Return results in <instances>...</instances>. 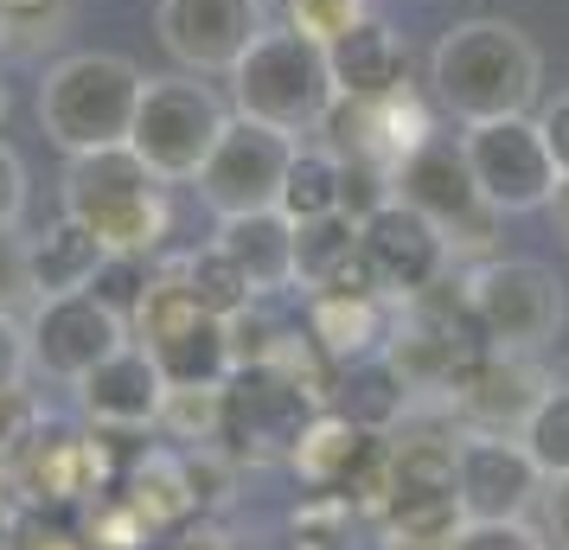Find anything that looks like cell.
Returning <instances> with one entry per match:
<instances>
[{"label":"cell","mask_w":569,"mask_h":550,"mask_svg":"<svg viewBox=\"0 0 569 550\" xmlns=\"http://www.w3.org/2000/svg\"><path fill=\"white\" fill-rule=\"evenodd\" d=\"M467 314L480 327V340L499 352H538L563 327V289L557 276L531 257H487L461 276Z\"/></svg>","instance_id":"obj_6"},{"label":"cell","mask_w":569,"mask_h":550,"mask_svg":"<svg viewBox=\"0 0 569 550\" xmlns=\"http://www.w3.org/2000/svg\"><path fill=\"white\" fill-rule=\"evenodd\" d=\"M557 211H563V231H569V180H563V192H557Z\"/></svg>","instance_id":"obj_42"},{"label":"cell","mask_w":569,"mask_h":550,"mask_svg":"<svg viewBox=\"0 0 569 550\" xmlns=\"http://www.w3.org/2000/svg\"><path fill=\"white\" fill-rule=\"evenodd\" d=\"M32 366L58 378V384H78L90 371L103 366L109 352L129 346V314L109 308L97 289L83 294H52V301H32Z\"/></svg>","instance_id":"obj_10"},{"label":"cell","mask_w":569,"mask_h":550,"mask_svg":"<svg viewBox=\"0 0 569 550\" xmlns=\"http://www.w3.org/2000/svg\"><path fill=\"white\" fill-rule=\"evenodd\" d=\"M7 109H13V90H7V78H0V129H7Z\"/></svg>","instance_id":"obj_41"},{"label":"cell","mask_w":569,"mask_h":550,"mask_svg":"<svg viewBox=\"0 0 569 550\" xmlns=\"http://www.w3.org/2000/svg\"><path fill=\"white\" fill-rule=\"evenodd\" d=\"M455 493L467 519H525L531 499H543V473L518 436L467 429L455 436Z\"/></svg>","instance_id":"obj_13"},{"label":"cell","mask_w":569,"mask_h":550,"mask_svg":"<svg viewBox=\"0 0 569 550\" xmlns=\"http://www.w3.org/2000/svg\"><path fill=\"white\" fill-rule=\"evenodd\" d=\"M78 391V410L90 417V429H109V436H141V429H160V403H167V371L148 359V346H122L109 352L103 366L71 384Z\"/></svg>","instance_id":"obj_16"},{"label":"cell","mask_w":569,"mask_h":550,"mask_svg":"<svg viewBox=\"0 0 569 550\" xmlns=\"http://www.w3.org/2000/svg\"><path fill=\"white\" fill-rule=\"evenodd\" d=\"M461 154L473 167V186L499 218L518 211H543L563 192V167L543 141L538 116H492V122H467Z\"/></svg>","instance_id":"obj_7"},{"label":"cell","mask_w":569,"mask_h":550,"mask_svg":"<svg viewBox=\"0 0 569 550\" xmlns=\"http://www.w3.org/2000/svg\"><path fill=\"white\" fill-rule=\"evenodd\" d=\"M13 550H83V544L64 538V531H27V538H13Z\"/></svg>","instance_id":"obj_40"},{"label":"cell","mask_w":569,"mask_h":550,"mask_svg":"<svg viewBox=\"0 0 569 550\" xmlns=\"http://www.w3.org/2000/svg\"><path fill=\"white\" fill-rule=\"evenodd\" d=\"M448 550H550V544H543L538 524L525 519H467Z\"/></svg>","instance_id":"obj_34"},{"label":"cell","mask_w":569,"mask_h":550,"mask_svg":"<svg viewBox=\"0 0 569 550\" xmlns=\"http://www.w3.org/2000/svg\"><path fill=\"white\" fill-rule=\"evenodd\" d=\"M7 487H13V480H7V468H0V519H7Z\"/></svg>","instance_id":"obj_43"},{"label":"cell","mask_w":569,"mask_h":550,"mask_svg":"<svg viewBox=\"0 0 569 550\" xmlns=\"http://www.w3.org/2000/svg\"><path fill=\"white\" fill-rule=\"evenodd\" d=\"M390 327H397V301L390 294H371V289L308 294V340L320 346L327 366H352V359L385 352Z\"/></svg>","instance_id":"obj_18"},{"label":"cell","mask_w":569,"mask_h":550,"mask_svg":"<svg viewBox=\"0 0 569 550\" xmlns=\"http://www.w3.org/2000/svg\"><path fill=\"white\" fill-rule=\"evenodd\" d=\"M148 531H154V524L141 519L129 499H97V512H90V544L97 550H141Z\"/></svg>","instance_id":"obj_33"},{"label":"cell","mask_w":569,"mask_h":550,"mask_svg":"<svg viewBox=\"0 0 569 550\" xmlns=\"http://www.w3.org/2000/svg\"><path fill=\"white\" fill-rule=\"evenodd\" d=\"M122 499H129L134 512L154 524V531H167V524H186L192 512H199L192 461H186V454H167V448L141 454V461L129 468V487H122Z\"/></svg>","instance_id":"obj_24"},{"label":"cell","mask_w":569,"mask_h":550,"mask_svg":"<svg viewBox=\"0 0 569 550\" xmlns=\"http://www.w3.org/2000/svg\"><path fill=\"white\" fill-rule=\"evenodd\" d=\"M543 378L531 366V352H499V346H480L467 352V366L448 378V403L467 429H492V436H518L525 417L538 410L543 397Z\"/></svg>","instance_id":"obj_15"},{"label":"cell","mask_w":569,"mask_h":550,"mask_svg":"<svg viewBox=\"0 0 569 550\" xmlns=\"http://www.w3.org/2000/svg\"><path fill=\"white\" fill-rule=\"evenodd\" d=\"M211 243L250 276V289H257L262 301L295 289V218H288L282 206L243 211V218H218V237H211Z\"/></svg>","instance_id":"obj_21"},{"label":"cell","mask_w":569,"mask_h":550,"mask_svg":"<svg viewBox=\"0 0 569 550\" xmlns=\"http://www.w3.org/2000/svg\"><path fill=\"white\" fill-rule=\"evenodd\" d=\"M339 103V83H333V58L320 39L295 27H269L237 58L231 71V109L250 116V122H269L282 134H320L327 109Z\"/></svg>","instance_id":"obj_4"},{"label":"cell","mask_w":569,"mask_h":550,"mask_svg":"<svg viewBox=\"0 0 569 550\" xmlns=\"http://www.w3.org/2000/svg\"><path fill=\"white\" fill-rule=\"evenodd\" d=\"M538 129H543V141H550V154H557V167H563V180H569V97L543 103Z\"/></svg>","instance_id":"obj_38"},{"label":"cell","mask_w":569,"mask_h":550,"mask_svg":"<svg viewBox=\"0 0 569 550\" xmlns=\"http://www.w3.org/2000/svg\"><path fill=\"white\" fill-rule=\"evenodd\" d=\"M429 83H436V103L448 116H461L467 129V122H492V116H525L538 103L543 58L525 27L480 13V20H461L436 39Z\"/></svg>","instance_id":"obj_1"},{"label":"cell","mask_w":569,"mask_h":550,"mask_svg":"<svg viewBox=\"0 0 569 550\" xmlns=\"http://www.w3.org/2000/svg\"><path fill=\"white\" fill-rule=\"evenodd\" d=\"M390 199H397V167H390V160H346V173H339V211H346V218L365 224V218H378Z\"/></svg>","instance_id":"obj_29"},{"label":"cell","mask_w":569,"mask_h":550,"mask_svg":"<svg viewBox=\"0 0 569 550\" xmlns=\"http://www.w3.org/2000/svg\"><path fill=\"white\" fill-rule=\"evenodd\" d=\"M32 301V237L0 231V314H20Z\"/></svg>","instance_id":"obj_35"},{"label":"cell","mask_w":569,"mask_h":550,"mask_svg":"<svg viewBox=\"0 0 569 550\" xmlns=\"http://www.w3.org/2000/svg\"><path fill=\"white\" fill-rule=\"evenodd\" d=\"M295 289L301 294H327V289H371V269H365V243H359V218L327 211L295 224Z\"/></svg>","instance_id":"obj_19"},{"label":"cell","mask_w":569,"mask_h":550,"mask_svg":"<svg viewBox=\"0 0 569 550\" xmlns=\"http://www.w3.org/2000/svg\"><path fill=\"white\" fill-rule=\"evenodd\" d=\"M64 13H71V0H0V46L32 52V46L58 39Z\"/></svg>","instance_id":"obj_30"},{"label":"cell","mask_w":569,"mask_h":550,"mask_svg":"<svg viewBox=\"0 0 569 550\" xmlns=\"http://www.w3.org/2000/svg\"><path fill=\"white\" fill-rule=\"evenodd\" d=\"M365 20V0H282V27L308 32L320 46H333L339 32H352Z\"/></svg>","instance_id":"obj_31"},{"label":"cell","mask_w":569,"mask_h":550,"mask_svg":"<svg viewBox=\"0 0 569 550\" xmlns=\"http://www.w3.org/2000/svg\"><path fill=\"white\" fill-rule=\"evenodd\" d=\"M109 250L83 231L78 218H58L46 237H32V301H52V294H83L97 289Z\"/></svg>","instance_id":"obj_23"},{"label":"cell","mask_w":569,"mask_h":550,"mask_svg":"<svg viewBox=\"0 0 569 550\" xmlns=\"http://www.w3.org/2000/svg\"><path fill=\"white\" fill-rule=\"evenodd\" d=\"M359 243H365L371 282H378V294H390V301H416V294L441 289V282H448V262H455L448 231H441L436 218H422L416 206H403V199H390L378 218H365Z\"/></svg>","instance_id":"obj_12"},{"label":"cell","mask_w":569,"mask_h":550,"mask_svg":"<svg viewBox=\"0 0 569 550\" xmlns=\"http://www.w3.org/2000/svg\"><path fill=\"white\" fill-rule=\"evenodd\" d=\"M27 218V160L0 141V231H20Z\"/></svg>","instance_id":"obj_37"},{"label":"cell","mask_w":569,"mask_h":550,"mask_svg":"<svg viewBox=\"0 0 569 550\" xmlns=\"http://www.w3.org/2000/svg\"><path fill=\"white\" fill-rule=\"evenodd\" d=\"M295 160V134L231 116V129L218 134L211 160L199 167V199L211 206V218H243V211H276L282 206V180Z\"/></svg>","instance_id":"obj_8"},{"label":"cell","mask_w":569,"mask_h":550,"mask_svg":"<svg viewBox=\"0 0 569 550\" xmlns=\"http://www.w3.org/2000/svg\"><path fill=\"white\" fill-rule=\"evenodd\" d=\"M7 480L39 506H71V499H97L109 487V448L97 436L78 429H39L27 442V454L7 468Z\"/></svg>","instance_id":"obj_17"},{"label":"cell","mask_w":569,"mask_h":550,"mask_svg":"<svg viewBox=\"0 0 569 550\" xmlns=\"http://www.w3.org/2000/svg\"><path fill=\"white\" fill-rule=\"evenodd\" d=\"M32 371V333L20 314H0V391H13V384H27Z\"/></svg>","instance_id":"obj_36"},{"label":"cell","mask_w":569,"mask_h":550,"mask_svg":"<svg viewBox=\"0 0 569 550\" xmlns=\"http://www.w3.org/2000/svg\"><path fill=\"white\" fill-rule=\"evenodd\" d=\"M154 32L180 71H192V78H231L237 58L269 32V7L262 0H160Z\"/></svg>","instance_id":"obj_9"},{"label":"cell","mask_w":569,"mask_h":550,"mask_svg":"<svg viewBox=\"0 0 569 550\" xmlns=\"http://www.w3.org/2000/svg\"><path fill=\"white\" fill-rule=\"evenodd\" d=\"M313 403L320 397L276 366L231 371V384H224V436H237V448H250V454H288L301 442V429L320 417Z\"/></svg>","instance_id":"obj_14"},{"label":"cell","mask_w":569,"mask_h":550,"mask_svg":"<svg viewBox=\"0 0 569 550\" xmlns=\"http://www.w3.org/2000/svg\"><path fill=\"white\" fill-rule=\"evenodd\" d=\"M141 90H148V78L122 52H64L39 78V129L64 154L129 148Z\"/></svg>","instance_id":"obj_3"},{"label":"cell","mask_w":569,"mask_h":550,"mask_svg":"<svg viewBox=\"0 0 569 550\" xmlns=\"http://www.w3.org/2000/svg\"><path fill=\"white\" fill-rule=\"evenodd\" d=\"M518 442H525V454L538 461L543 480H563L569 473V384H543L538 410H531L525 429H518Z\"/></svg>","instance_id":"obj_28"},{"label":"cell","mask_w":569,"mask_h":550,"mask_svg":"<svg viewBox=\"0 0 569 550\" xmlns=\"http://www.w3.org/2000/svg\"><path fill=\"white\" fill-rule=\"evenodd\" d=\"M64 218H78L109 257H160V243L173 231L167 180L134 148L71 154V167H64Z\"/></svg>","instance_id":"obj_2"},{"label":"cell","mask_w":569,"mask_h":550,"mask_svg":"<svg viewBox=\"0 0 569 550\" xmlns=\"http://www.w3.org/2000/svg\"><path fill=\"white\" fill-rule=\"evenodd\" d=\"M173 269H180V282L192 289V301H199L206 314H218V320H231V314H243L250 301H262V294L250 289V276H243V269H237L224 250H218V243L173 257Z\"/></svg>","instance_id":"obj_26"},{"label":"cell","mask_w":569,"mask_h":550,"mask_svg":"<svg viewBox=\"0 0 569 550\" xmlns=\"http://www.w3.org/2000/svg\"><path fill=\"white\" fill-rule=\"evenodd\" d=\"M39 429H46V410H39V397H32L27 384L0 391V468H13Z\"/></svg>","instance_id":"obj_32"},{"label":"cell","mask_w":569,"mask_h":550,"mask_svg":"<svg viewBox=\"0 0 569 550\" xmlns=\"http://www.w3.org/2000/svg\"><path fill=\"white\" fill-rule=\"evenodd\" d=\"M397 199L416 206L422 218H436L455 250H480L499 224V211L480 199L473 167H467L461 141H422L416 154L397 160Z\"/></svg>","instance_id":"obj_11"},{"label":"cell","mask_w":569,"mask_h":550,"mask_svg":"<svg viewBox=\"0 0 569 550\" xmlns=\"http://www.w3.org/2000/svg\"><path fill=\"white\" fill-rule=\"evenodd\" d=\"M160 429L186 448H206L224 436V384H167Z\"/></svg>","instance_id":"obj_27"},{"label":"cell","mask_w":569,"mask_h":550,"mask_svg":"<svg viewBox=\"0 0 569 550\" xmlns=\"http://www.w3.org/2000/svg\"><path fill=\"white\" fill-rule=\"evenodd\" d=\"M410 378L390 352H371V359H352V366H333V391H327V410H339L346 422H359L371 436H390L403 410H410Z\"/></svg>","instance_id":"obj_22"},{"label":"cell","mask_w":569,"mask_h":550,"mask_svg":"<svg viewBox=\"0 0 569 550\" xmlns=\"http://www.w3.org/2000/svg\"><path fill=\"white\" fill-rule=\"evenodd\" d=\"M543 519H550V538L569 550V473L563 480H543Z\"/></svg>","instance_id":"obj_39"},{"label":"cell","mask_w":569,"mask_h":550,"mask_svg":"<svg viewBox=\"0 0 569 550\" xmlns=\"http://www.w3.org/2000/svg\"><path fill=\"white\" fill-rule=\"evenodd\" d=\"M327 58H333L339 97H390V90L410 83V46L378 13H365L352 32H339L333 46H327Z\"/></svg>","instance_id":"obj_20"},{"label":"cell","mask_w":569,"mask_h":550,"mask_svg":"<svg viewBox=\"0 0 569 550\" xmlns=\"http://www.w3.org/2000/svg\"><path fill=\"white\" fill-rule=\"evenodd\" d=\"M231 116L237 109H224V97L211 83H199L192 71H180V78H148L141 109H134V129H129V148L167 186H186V180H199V167L211 160L218 134L231 129Z\"/></svg>","instance_id":"obj_5"},{"label":"cell","mask_w":569,"mask_h":550,"mask_svg":"<svg viewBox=\"0 0 569 550\" xmlns=\"http://www.w3.org/2000/svg\"><path fill=\"white\" fill-rule=\"evenodd\" d=\"M339 173H346V160L327 141H295V160H288V180H282V211L295 224L339 211Z\"/></svg>","instance_id":"obj_25"}]
</instances>
